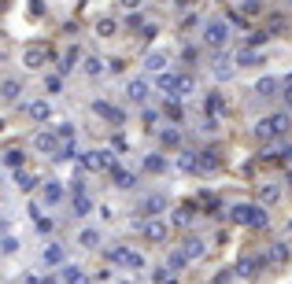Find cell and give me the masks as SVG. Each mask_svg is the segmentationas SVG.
Wrapping results in <instances>:
<instances>
[{
  "label": "cell",
  "instance_id": "4316f807",
  "mask_svg": "<svg viewBox=\"0 0 292 284\" xmlns=\"http://www.w3.org/2000/svg\"><path fill=\"white\" fill-rule=\"evenodd\" d=\"M74 63H78V48H67L63 59H59V74H70V70H74Z\"/></svg>",
  "mask_w": 292,
  "mask_h": 284
},
{
  "label": "cell",
  "instance_id": "9a60e30c",
  "mask_svg": "<svg viewBox=\"0 0 292 284\" xmlns=\"http://www.w3.org/2000/svg\"><path fill=\"white\" fill-rule=\"evenodd\" d=\"M26 115L34 118V122H48V115H52V107H48V100H34L26 107Z\"/></svg>",
  "mask_w": 292,
  "mask_h": 284
},
{
  "label": "cell",
  "instance_id": "ee69618b",
  "mask_svg": "<svg viewBox=\"0 0 292 284\" xmlns=\"http://www.w3.org/2000/svg\"><path fill=\"white\" fill-rule=\"evenodd\" d=\"M130 270H144V255H141V251H130Z\"/></svg>",
  "mask_w": 292,
  "mask_h": 284
},
{
  "label": "cell",
  "instance_id": "7a4b0ae2",
  "mask_svg": "<svg viewBox=\"0 0 292 284\" xmlns=\"http://www.w3.org/2000/svg\"><path fill=\"white\" fill-rule=\"evenodd\" d=\"M285 130H288V115H270V118H259L255 122V137L266 140V144H270L274 137H281Z\"/></svg>",
  "mask_w": 292,
  "mask_h": 284
},
{
  "label": "cell",
  "instance_id": "277c9868",
  "mask_svg": "<svg viewBox=\"0 0 292 284\" xmlns=\"http://www.w3.org/2000/svg\"><path fill=\"white\" fill-rule=\"evenodd\" d=\"M78 163H82V170H111L115 166V155L104 151V148H93V151H85Z\"/></svg>",
  "mask_w": 292,
  "mask_h": 284
},
{
  "label": "cell",
  "instance_id": "e0dca14e",
  "mask_svg": "<svg viewBox=\"0 0 292 284\" xmlns=\"http://www.w3.org/2000/svg\"><path fill=\"white\" fill-rule=\"evenodd\" d=\"M130 251H133V247H126V244H115L111 251H107V262H111V266H126V262H130Z\"/></svg>",
  "mask_w": 292,
  "mask_h": 284
},
{
  "label": "cell",
  "instance_id": "8fae6325",
  "mask_svg": "<svg viewBox=\"0 0 292 284\" xmlns=\"http://www.w3.org/2000/svg\"><path fill=\"white\" fill-rule=\"evenodd\" d=\"M93 111H96V115H100L104 122H111V125H122V122H126V115H122L118 107H111V104H104V100H100V104H93Z\"/></svg>",
  "mask_w": 292,
  "mask_h": 284
},
{
  "label": "cell",
  "instance_id": "c3c4849f",
  "mask_svg": "<svg viewBox=\"0 0 292 284\" xmlns=\"http://www.w3.org/2000/svg\"><path fill=\"white\" fill-rule=\"evenodd\" d=\"M233 273H237V270H222L218 277H214V284H229V280H233Z\"/></svg>",
  "mask_w": 292,
  "mask_h": 284
},
{
  "label": "cell",
  "instance_id": "f35d334b",
  "mask_svg": "<svg viewBox=\"0 0 292 284\" xmlns=\"http://www.w3.org/2000/svg\"><path fill=\"white\" fill-rule=\"evenodd\" d=\"M96 34H100V37H111V34H115V19H100V22H96Z\"/></svg>",
  "mask_w": 292,
  "mask_h": 284
},
{
  "label": "cell",
  "instance_id": "5bb4252c",
  "mask_svg": "<svg viewBox=\"0 0 292 284\" xmlns=\"http://www.w3.org/2000/svg\"><path fill=\"white\" fill-rule=\"evenodd\" d=\"M163 67H166V52H163V48H156V52H148V56H144V70L163 74Z\"/></svg>",
  "mask_w": 292,
  "mask_h": 284
},
{
  "label": "cell",
  "instance_id": "f5cc1de1",
  "mask_svg": "<svg viewBox=\"0 0 292 284\" xmlns=\"http://www.w3.org/2000/svg\"><path fill=\"white\" fill-rule=\"evenodd\" d=\"M285 107H292V82H288V89H285Z\"/></svg>",
  "mask_w": 292,
  "mask_h": 284
},
{
  "label": "cell",
  "instance_id": "7dc6e473",
  "mask_svg": "<svg viewBox=\"0 0 292 284\" xmlns=\"http://www.w3.org/2000/svg\"><path fill=\"white\" fill-rule=\"evenodd\" d=\"M15 247H19V240L8 233V236H4V255H15Z\"/></svg>",
  "mask_w": 292,
  "mask_h": 284
},
{
  "label": "cell",
  "instance_id": "ffe728a7",
  "mask_svg": "<svg viewBox=\"0 0 292 284\" xmlns=\"http://www.w3.org/2000/svg\"><path fill=\"white\" fill-rule=\"evenodd\" d=\"M63 284H89V277L78 266H63Z\"/></svg>",
  "mask_w": 292,
  "mask_h": 284
},
{
  "label": "cell",
  "instance_id": "db71d44e",
  "mask_svg": "<svg viewBox=\"0 0 292 284\" xmlns=\"http://www.w3.org/2000/svg\"><path fill=\"white\" fill-rule=\"evenodd\" d=\"M44 284H59V280H56V277H44Z\"/></svg>",
  "mask_w": 292,
  "mask_h": 284
},
{
  "label": "cell",
  "instance_id": "30bf717a",
  "mask_svg": "<svg viewBox=\"0 0 292 284\" xmlns=\"http://www.w3.org/2000/svg\"><path fill=\"white\" fill-rule=\"evenodd\" d=\"M266 159L270 163H288L292 159V144H288V140H274V144H266Z\"/></svg>",
  "mask_w": 292,
  "mask_h": 284
},
{
  "label": "cell",
  "instance_id": "b9f144b4",
  "mask_svg": "<svg viewBox=\"0 0 292 284\" xmlns=\"http://www.w3.org/2000/svg\"><path fill=\"white\" fill-rule=\"evenodd\" d=\"M270 41V34H266V30H255V34L248 37V44H252V48H259V44H266Z\"/></svg>",
  "mask_w": 292,
  "mask_h": 284
},
{
  "label": "cell",
  "instance_id": "4fadbf2b",
  "mask_svg": "<svg viewBox=\"0 0 292 284\" xmlns=\"http://www.w3.org/2000/svg\"><path fill=\"white\" fill-rule=\"evenodd\" d=\"M59 199H63V185H59V181H44V188H41V203L56 207Z\"/></svg>",
  "mask_w": 292,
  "mask_h": 284
},
{
  "label": "cell",
  "instance_id": "ac0fdd59",
  "mask_svg": "<svg viewBox=\"0 0 292 284\" xmlns=\"http://www.w3.org/2000/svg\"><path fill=\"white\" fill-rule=\"evenodd\" d=\"M126 96H130L133 104H144V100H148V82H130V85H126Z\"/></svg>",
  "mask_w": 292,
  "mask_h": 284
},
{
  "label": "cell",
  "instance_id": "d4e9b609",
  "mask_svg": "<svg viewBox=\"0 0 292 284\" xmlns=\"http://www.w3.org/2000/svg\"><path fill=\"white\" fill-rule=\"evenodd\" d=\"M15 185H19L22 192H34L41 181H37V177H30V173H22V170H15Z\"/></svg>",
  "mask_w": 292,
  "mask_h": 284
},
{
  "label": "cell",
  "instance_id": "816d5d0a",
  "mask_svg": "<svg viewBox=\"0 0 292 284\" xmlns=\"http://www.w3.org/2000/svg\"><path fill=\"white\" fill-rule=\"evenodd\" d=\"M22 284H44V280H37L34 273H26V277H22Z\"/></svg>",
  "mask_w": 292,
  "mask_h": 284
},
{
  "label": "cell",
  "instance_id": "11a10c76",
  "mask_svg": "<svg viewBox=\"0 0 292 284\" xmlns=\"http://www.w3.org/2000/svg\"><path fill=\"white\" fill-rule=\"evenodd\" d=\"M181 4H196V0H181Z\"/></svg>",
  "mask_w": 292,
  "mask_h": 284
},
{
  "label": "cell",
  "instance_id": "60d3db41",
  "mask_svg": "<svg viewBox=\"0 0 292 284\" xmlns=\"http://www.w3.org/2000/svg\"><path fill=\"white\" fill-rule=\"evenodd\" d=\"M237 63H240V67H255V63H259V52H252V48H248V52H240Z\"/></svg>",
  "mask_w": 292,
  "mask_h": 284
},
{
  "label": "cell",
  "instance_id": "4dcf8cb0",
  "mask_svg": "<svg viewBox=\"0 0 292 284\" xmlns=\"http://www.w3.org/2000/svg\"><path fill=\"white\" fill-rule=\"evenodd\" d=\"M78 244H82V247H96V244H100V233H96V229H82V233H78Z\"/></svg>",
  "mask_w": 292,
  "mask_h": 284
},
{
  "label": "cell",
  "instance_id": "8d00e7d4",
  "mask_svg": "<svg viewBox=\"0 0 292 284\" xmlns=\"http://www.w3.org/2000/svg\"><path fill=\"white\" fill-rule=\"evenodd\" d=\"M259 11H263V4H259V0H244V4H240V15H248V19H255Z\"/></svg>",
  "mask_w": 292,
  "mask_h": 284
},
{
  "label": "cell",
  "instance_id": "8992f818",
  "mask_svg": "<svg viewBox=\"0 0 292 284\" xmlns=\"http://www.w3.org/2000/svg\"><path fill=\"white\" fill-rule=\"evenodd\" d=\"M166 233H171V229H166V222H159V218H148V222H141V236H144L148 244H163Z\"/></svg>",
  "mask_w": 292,
  "mask_h": 284
},
{
  "label": "cell",
  "instance_id": "f907efd6",
  "mask_svg": "<svg viewBox=\"0 0 292 284\" xmlns=\"http://www.w3.org/2000/svg\"><path fill=\"white\" fill-rule=\"evenodd\" d=\"M118 4H122V8H130V11H133V8H141V0H118Z\"/></svg>",
  "mask_w": 292,
  "mask_h": 284
},
{
  "label": "cell",
  "instance_id": "f1b7e54d",
  "mask_svg": "<svg viewBox=\"0 0 292 284\" xmlns=\"http://www.w3.org/2000/svg\"><path fill=\"white\" fill-rule=\"evenodd\" d=\"M163 170H166L163 155H148V159H144V173H163Z\"/></svg>",
  "mask_w": 292,
  "mask_h": 284
},
{
  "label": "cell",
  "instance_id": "603a6c76",
  "mask_svg": "<svg viewBox=\"0 0 292 284\" xmlns=\"http://www.w3.org/2000/svg\"><path fill=\"white\" fill-rule=\"evenodd\" d=\"M41 259L48 262V266H59V262H63V247H59V244H48V247L41 251Z\"/></svg>",
  "mask_w": 292,
  "mask_h": 284
},
{
  "label": "cell",
  "instance_id": "d590c367",
  "mask_svg": "<svg viewBox=\"0 0 292 284\" xmlns=\"http://www.w3.org/2000/svg\"><path fill=\"white\" fill-rule=\"evenodd\" d=\"M181 144V133L174 130V125H171V130H163V148H178Z\"/></svg>",
  "mask_w": 292,
  "mask_h": 284
},
{
  "label": "cell",
  "instance_id": "52a82bcc",
  "mask_svg": "<svg viewBox=\"0 0 292 284\" xmlns=\"http://www.w3.org/2000/svg\"><path fill=\"white\" fill-rule=\"evenodd\" d=\"M34 148H37V151H44V155H56L63 144H59V133H52V130H41V133H34Z\"/></svg>",
  "mask_w": 292,
  "mask_h": 284
},
{
  "label": "cell",
  "instance_id": "5b68a950",
  "mask_svg": "<svg viewBox=\"0 0 292 284\" xmlns=\"http://www.w3.org/2000/svg\"><path fill=\"white\" fill-rule=\"evenodd\" d=\"M48 59H52L48 44H30V48H22V67H30V70H41Z\"/></svg>",
  "mask_w": 292,
  "mask_h": 284
},
{
  "label": "cell",
  "instance_id": "6da1fadb",
  "mask_svg": "<svg viewBox=\"0 0 292 284\" xmlns=\"http://www.w3.org/2000/svg\"><path fill=\"white\" fill-rule=\"evenodd\" d=\"M237 225H252V229H266V211L255 207V203H237L233 211H229Z\"/></svg>",
  "mask_w": 292,
  "mask_h": 284
},
{
  "label": "cell",
  "instance_id": "bcb514c9",
  "mask_svg": "<svg viewBox=\"0 0 292 284\" xmlns=\"http://www.w3.org/2000/svg\"><path fill=\"white\" fill-rule=\"evenodd\" d=\"M56 133H59V140H74V125H70V122H63Z\"/></svg>",
  "mask_w": 292,
  "mask_h": 284
},
{
  "label": "cell",
  "instance_id": "ab89813d",
  "mask_svg": "<svg viewBox=\"0 0 292 284\" xmlns=\"http://www.w3.org/2000/svg\"><path fill=\"white\" fill-rule=\"evenodd\" d=\"M285 259H288V247L285 244H274L270 247V262H285Z\"/></svg>",
  "mask_w": 292,
  "mask_h": 284
},
{
  "label": "cell",
  "instance_id": "d6986e66",
  "mask_svg": "<svg viewBox=\"0 0 292 284\" xmlns=\"http://www.w3.org/2000/svg\"><path fill=\"white\" fill-rule=\"evenodd\" d=\"M274 92H278V78H259L255 82V96H274Z\"/></svg>",
  "mask_w": 292,
  "mask_h": 284
},
{
  "label": "cell",
  "instance_id": "ba28073f",
  "mask_svg": "<svg viewBox=\"0 0 292 284\" xmlns=\"http://www.w3.org/2000/svg\"><path fill=\"white\" fill-rule=\"evenodd\" d=\"M156 89H159V92H166L171 100H178V92H181V74H171V70H163V74L156 78Z\"/></svg>",
  "mask_w": 292,
  "mask_h": 284
},
{
  "label": "cell",
  "instance_id": "f546056e",
  "mask_svg": "<svg viewBox=\"0 0 292 284\" xmlns=\"http://www.w3.org/2000/svg\"><path fill=\"white\" fill-rule=\"evenodd\" d=\"M174 225L189 229V225H192V207H178V211H174Z\"/></svg>",
  "mask_w": 292,
  "mask_h": 284
},
{
  "label": "cell",
  "instance_id": "f6af8a7d",
  "mask_svg": "<svg viewBox=\"0 0 292 284\" xmlns=\"http://www.w3.org/2000/svg\"><path fill=\"white\" fill-rule=\"evenodd\" d=\"M214 78H229V59H214Z\"/></svg>",
  "mask_w": 292,
  "mask_h": 284
},
{
  "label": "cell",
  "instance_id": "7bdbcfd3",
  "mask_svg": "<svg viewBox=\"0 0 292 284\" xmlns=\"http://www.w3.org/2000/svg\"><path fill=\"white\" fill-rule=\"evenodd\" d=\"M74 214H89V199H85V192L74 196Z\"/></svg>",
  "mask_w": 292,
  "mask_h": 284
},
{
  "label": "cell",
  "instance_id": "681fc988",
  "mask_svg": "<svg viewBox=\"0 0 292 284\" xmlns=\"http://www.w3.org/2000/svg\"><path fill=\"white\" fill-rule=\"evenodd\" d=\"M37 229H41V233H52V218L41 214V218H37Z\"/></svg>",
  "mask_w": 292,
  "mask_h": 284
},
{
  "label": "cell",
  "instance_id": "484cf974",
  "mask_svg": "<svg viewBox=\"0 0 292 284\" xmlns=\"http://www.w3.org/2000/svg\"><path fill=\"white\" fill-rule=\"evenodd\" d=\"M259 199H263V203H278L281 199V188L278 185H259Z\"/></svg>",
  "mask_w": 292,
  "mask_h": 284
},
{
  "label": "cell",
  "instance_id": "e575fe53",
  "mask_svg": "<svg viewBox=\"0 0 292 284\" xmlns=\"http://www.w3.org/2000/svg\"><path fill=\"white\" fill-rule=\"evenodd\" d=\"M85 74H89V78H100V74H104V63H100L96 56H89V59H85Z\"/></svg>",
  "mask_w": 292,
  "mask_h": 284
},
{
  "label": "cell",
  "instance_id": "2e32d148",
  "mask_svg": "<svg viewBox=\"0 0 292 284\" xmlns=\"http://www.w3.org/2000/svg\"><path fill=\"white\" fill-rule=\"evenodd\" d=\"M107 177L115 181V188H133V173L122 170V166H111V170H107Z\"/></svg>",
  "mask_w": 292,
  "mask_h": 284
},
{
  "label": "cell",
  "instance_id": "3957f363",
  "mask_svg": "<svg viewBox=\"0 0 292 284\" xmlns=\"http://www.w3.org/2000/svg\"><path fill=\"white\" fill-rule=\"evenodd\" d=\"M204 44L207 48H226L229 44V22L226 19H211L204 26Z\"/></svg>",
  "mask_w": 292,
  "mask_h": 284
},
{
  "label": "cell",
  "instance_id": "cb8c5ba5",
  "mask_svg": "<svg viewBox=\"0 0 292 284\" xmlns=\"http://www.w3.org/2000/svg\"><path fill=\"white\" fill-rule=\"evenodd\" d=\"M255 270H259V259H252V255H244V259L237 262V273H240V277H255Z\"/></svg>",
  "mask_w": 292,
  "mask_h": 284
},
{
  "label": "cell",
  "instance_id": "d6a6232c",
  "mask_svg": "<svg viewBox=\"0 0 292 284\" xmlns=\"http://www.w3.org/2000/svg\"><path fill=\"white\" fill-rule=\"evenodd\" d=\"M192 92H196V82H192L189 74H181V92H178V100H189Z\"/></svg>",
  "mask_w": 292,
  "mask_h": 284
},
{
  "label": "cell",
  "instance_id": "7402d4cb",
  "mask_svg": "<svg viewBox=\"0 0 292 284\" xmlns=\"http://www.w3.org/2000/svg\"><path fill=\"white\" fill-rule=\"evenodd\" d=\"M152 280H156V284H174L178 280V270H174V266H159V270L152 273Z\"/></svg>",
  "mask_w": 292,
  "mask_h": 284
},
{
  "label": "cell",
  "instance_id": "9c48e42d",
  "mask_svg": "<svg viewBox=\"0 0 292 284\" xmlns=\"http://www.w3.org/2000/svg\"><path fill=\"white\" fill-rule=\"evenodd\" d=\"M222 166V155H218V148H204L196 155V170H204V173H214Z\"/></svg>",
  "mask_w": 292,
  "mask_h": 284
},
{
  "label": "cell",
  "instance_id": "44dd1931",
  "mask_svg": "<svg viewBox=\"0 0 292 284\" xmlns=\"http://www.w3.org/2000/svg\"><path fill=\"white\" fill-rule=\"evenodd\" d=\"M181 251L189 255V262H196L200 255H204V240H200V236H189V240H185V247H181Z\"/></svg>",
  "mask_w": 292,
  "mask_h": 284
},
{
  "label": "cell",
  "instance_id": "83f0119b",
  "mask_svg": "<svg viewBox=\"0 0 292 284\" xmlns=\"http://www.w3.org/2000/svg\"><path fill=\"white\" fill-rule=\"evenodd\" d=\"M4 166H8V170H22V151H19V148H8V151H4Z\"/></svg>",
  "mask_w": 292,
  "mask_h": 284
},
{
  "label": "cell",
  "instance_id": "74e56055",
  "mask_svg": "<svg viewBox=\"0 0 292 284\" xmlns=\"http://www.w3.org/2000/svg\"><path fill=\"white\" fill-rule=\"evenodd\" d=\"M163 115L171 118V122H181V107H178V100H171V104H163Z\"/></svg>",
  "mask_w": 292,
  "mask_h": 284
},
{
  "label": "cell",
  "instance_id": "836d02e7",
  "mask_svg": "<svg viewBox=\"0 0 292 284\" xmlns=\"http://www.w3.org/2000/svg\"><path fill=\"white\" fill-rule=\"evenodd\" d=\"M222 107H226V100L218 96V92H211L207 96V115H222Z\"/></svg>",
  "mask_w": 292,
  "mask_h": 284
},
{
  "label": "cell",
  "instance_id": "9f6ffc18",
  "mask_svg": "<svg viewBox=\"0 0 292 284\" xmlns=\"http://www.w3.org/2000/svg\"><path fill=\"white\" fill-rule=\"evenodd\" d=\"M118 284H130V280H118Z\"/></svg>",
  "mask_w": 292,
  "mask_h": 284
},
{
  "label": "cell",
  "instance_id": "7c38bea8",
  "mask_svg": "<svg viewBox=\"0 0 292 284\" xmlns=\"http://www.w3.org/2000/svg\"><path fill=\"white\" fill-rule=\"evenodd\" d=\"M166 211V196H148L144 203H141V214L144 218H159Z\"/></svg>",
  "mask_w": 292,
  "mask_h": 284
},
{
  "label": "cell",
  "instance_id": "1f68e13d",
  "mask_svg": "<svg viewBox=\"0 0 292 284\" xmlns=\"http://www.w3.org/2000/svg\"><path fill=\"white\" fill-rule=\"evenodd\" d=\"M22 96V85L19 82H11V78H8V82H4V100L11 104V100H19Z\"/></svg>",
  "mask_w": 292,
  "mask_h": 284
}]
</instances>
